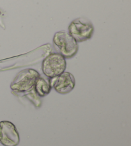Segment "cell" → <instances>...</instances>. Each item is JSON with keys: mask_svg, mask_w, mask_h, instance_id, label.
<instances>
[{"mask_svg": "<svg viewBox=\"0 0 131 146\" xmlns=\"http://www.w3.org/2000/svg\"><path fill=\"white\" fill-rule=\"evenodd\" d=\"M54 48L65 58H70L74 56L78 51V43L69 32L60 31L53 36Z\"/></svg>", "mask_w": 131, "mask_h": 146, "instance_id": "1", "label": "cell"}, {"mask_svg": "<svg viewBox=\"0 0 131 146\" xmlns=\"http://www.w3.org/2000/svg\"><path fill=\"white\" fill-rule=\"evenodd\" d=\"M40 75L33 69H26L20 71L10 85L12 90L17 92H26L33 90Z\"/></svg>", "mask_w": 131, "mask_h": 146, "instance_id": "2", "label": "cell"}, {"mask_svg": "<svg viewBox=\"0 0 131 146\" xmlns=\"http://www.w3.org/2000/svg\"><path fill=\"white\" fill-rule=\"evenodd\" d=\"M94 32L92 23L85 17H79L72 21L69 27V33L77 42L91 38Z\"/></svg>", "mask_w": 131, "mask_h": 146, "instance_id": "3", "label": "cell"}, {"mask_svg": "<svg viewBox=\"0 0 131 146\" xmlns=\"http://www.w3.org/2000/svg\"><path fill=\"white\" fill-rule=\"evenodd\" d=\"M67 67L66 60L59 53H52L44 60L42 69L47 78L51 79L65 72Z\"/></svg>", "mask_w": 131, "mask_h": 146, "instance_id": "4", "label": "cell"}, {"mask_svg": "<svg viewBox=\"0 0 131 146\" xmlns=\"http://www.w3.org/2000/svg\"><path fill=\"white\" fill-rule=\"evenodd\" d=\"M20 136L15 125L9 121L0 122V143L4 146H17Z\"/></svg>", "mask_w": 131, "mask_h": 146, "instance_id": "5", "label": "cell"}, {"mask_svg": "<svg viewBox=\"0 0 131 146\" xmlns=\"http://www.w3.org/2000/svg\"><path fill=\"white\" fill-rule=\"evenodd\" d=\"M51 87L61 94H66L71 92L75 85L74 76L69 72H64L58 76L49 80Z\"/></svg>", "mask_w": 131, "mask_h": 146, "instance_id": "6", "label": "cell"}, {"mask_svg": "<svg viewBox=\"0 0 131 146\" xmlns=\"http://www.w3.org/2000/svg\"><path fill=\"white\" fill-rule=\"evenodd\" d=\"M51 86L49 80L40 76L34 87V90L39 97H44L50 93L51 90Z\"/></svg>", "mask_w": 131, "mask_h": 146, "instance_id": "7", "label": "cell"}]
</instances>
